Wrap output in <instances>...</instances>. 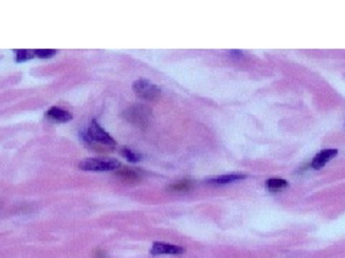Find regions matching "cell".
<instances>
[{
    "instance_id": "cell-1",
    "label": "cell",
    "mask_w": 345,
    "mask_h": 258,
    "mask_svg": "<svg viewBox=\"0 0 345 258\" xmlns=\"http://www.w3.org/2000/svg\"><path fill=\"white\" fill-rule=\"evenodd\" d=\"M79 135H81V138L84 140L86 145H91V148L95 146V144L104 145V146H117L115 140L108 134L107 130H104L99 126L97 120H91L88 128L85 130H82Z\"/></svg>"
},
{
    "instance_id": "cell-2",
    "label": "cell",
    "mask_w": 345,
    "mask_h": 258,
    "mask_svg": "<svg viewBox=\"0 0 345 258\" xmlns=\"http://www.w3.org/2000/svg\"><path fill=\"white\" fill-rule=\"evenodd\" d=\"M124 119H127L129 124L134 126H138L141 129L148 128L152 120V110L147 105L142 104H135L127 108L122 114Z\"/></svg>"
},
{
    "instance_id": "cell-3",
    "label": "cell",
    "mask_w": 345,
    "mask_h": 258,
    "mask_svg": "<svg viewBox=\"0 0 345 258\" xmlns=\"http://www.w3.org/2000/svg\"><path fill=\"white\" fill-rule=\"evenodd\" d=\"M78 168L84 171H115L121 168V164L117 160L109 158H91L79 162Z\"/></svg>"
},
{
    "instance_id": "cell-4",
    "label": "cell",
    "mask_w": 345,
    "mask_h": 258,
    "mask_svg": "<svg viewBox=\"0 0 345 258\" xmlns=\"http://www.w3.org/2000/svg\"><path fill=\"white\" fill-rule=\"evenodd\" d=\"M132 89H134L137 96L141 98V99H145V100H154L161 94V89L157 85H154L150 80H147V79L135 80L134 85H132Z\"/></svg>"
},
{
    "instance_id": "cell-5",
    "label": "cell",
    "mask_w": 345,
    "mask_h": 258,
    "mask_svg": "<svg viewBox=\"0 0 345 258\" xmlns=\"http://www.w3.org/2000/svg\"><path fill=\"white\" fill-rule=\"evenodd\" d=\"M186 250L180 246H172V244L160 242V241H155L150 250L151 256H180Z\"/></svg>"
},
{
    "instance_id": "cell-6",
    "label": "cell",
    "mask_w": 345,
    "mask_h": 258,
    "mask_svg": "<svg viewBox=\"0 0 345 258\" xmlns=\"http://www.w3.org/2000/svg\"><path fill=\"white\" fill-rule=\"evenodd\" d=\"M338 155V150H321L319 154L315 155V158L311 162V166L313 170H322L323 166L331 161L334 156Z\"/></svg>"
},
{
    "instance_id": "cell-7",
    "label": "cell",
    "mask_w": 345,
    "mask_h": 258,
    "mask_svg": "<svg viewBox=\"0 0 345 258\" xmlns=\"http://www.w3.org/2000/svg\"><path fill=\"white\" fill-rule=\"evenodd\" d=\"M45 116L48 119H51V120H55V122H68V120H71V119L74 118L71 112H68V110L61 109V108L58 106L51 108V109L45 114Z\"/></svg>"
},
{
    "instance_id": "cell-8",
    "label": "cell",
    "mask_w": 345,
    "mask_h": 258,
    "mask_svg": "<svg viewBox=\"0 0 345 258\" xmlns=\"http://www.w3.org/2000/svg\"><path fill=\"white\" fill-rule=\"evenodd\" d=\"M245 178H246L245 174H227V175H220V176H217V178L209 180L207 182L213 184V185H223V184L235 182V181H242V180H245Z\"/></svg>"
},
{
    "instance_id": "cell-9",
    "label": "cell",
    "mask_w": 345,
    "mask_h": 258,
    "mask_svg": "<svg viewBox=\"0 0 345 258\" xmlns=\"http://www.w3.org/2000/svg\"><path fill=\"white\" fill-rule=\"evenodd\" d=\"M115 175L124 182H137L141 178L140 172H137L135 170H129V168H122V170L115 172Z\"/></svg>"
},
{
    "instance_id": "cell-10",
    "label": "cell",
    "mask_w": 345,
    "mask_h": 258,
    "mask_svg": "<svg viewBox=\"0 0 345 258\" xmlns=\"http://www.w3.org/2000/svg\"><path fill=\"white\" fill-rule=\"evenodd\" d=\"M266 185H268V188H269L270 191H278V190L286 188L288 186V181L280 180V178H272V180H268Z\"/></svg>"
},
{
    "instance_id": "cell-11",
    "label": "cell",
    "mask_w": 345,
    "mask_h": 258,
    "mask_svg": "<svg viewBox=\"0 0 345 258\" xmlns=\"http://www.w3.org/2000/svg\"><path fill=\"white\" fill-rule=\"evenodd\" d=\"M190 188H192V182H190V181H187V180H184V181H179V182L172 184V185L168 186V190H170V191H179V192H186V191H189Z\"/></svg>"
},
{
    "instance_id": "cell-12",
    "label": "cell",
    "mask_w": 345,
    "mask_h": 258,
    "mask_svg": "<svg viewBox=\"0 0 345 258\" xmlns=\"http://www.w3.org/2000/svg\"><path fill=\"white\" fill-rule=\"evenodd\" d=\"M121 155L127 160V161L129 162H138L141 161V155L140 154H137V152H134L132 150H129V148H122L121 150Z\"/></svg>"
},
{
    "instance_id": "cell-13",
    "label": "cell",
    "mask_w": 345,
    "mask_h": 258,
    "mask_svg": "<svg viewBox=\"0 0 345 258\" xmlns=\"http://www.w3.org/2000/svg\"><path fill=\"white\" fill-rule=\"evenodd\" d=\"M33 58H36L35 50H28V49L16 50V62H26L29 59H33Z\"/></svg>"
},
{
    "instance_id": "cell-14",
    "label": "cell",
    "mask_w": 345,
    "mask_h": 258,
    "mask_svg": "<svg viewBox=\"0 0 345 258\" xmlns=\"http://www.w3.org/2000/svg\"><path fill=\"white\" fill-rule=\"evenodd\" d=\"M55 54H56L55 49H36V50H35V56H36V58H41V59H49V58H52Z\"/></svg>"
},
{
    "instance_id": "cell-15",
    "label": "cell",
    "mask_w": 345,
    "mask_h": 258,
    "mask_svg": "<svg viewBox=\"0 0 345 258\" xmlns=\"http://www.w3.org/2000/svg\"><path fill=\"white\" fill-rule=\"evenodd\" d=\"M94 257H95V258H108L107 254L104 252V250H99V248H98L97 251H95Z\"/></svg>"
}]
</instances>
